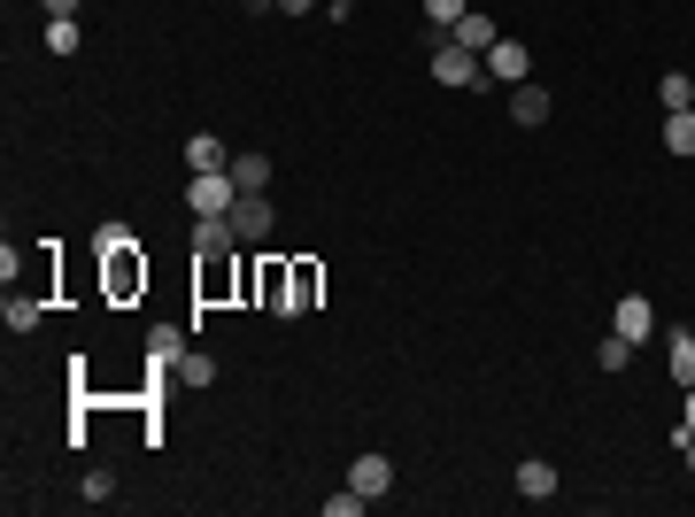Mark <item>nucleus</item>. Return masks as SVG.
<instances>
[{"mask_svg":"<svg viewBox=\"0 0 695 517\" xmlns=\"http://www.w3.org/2000/svg\"><path fill=\"white\" fill-rule=\"evenodd\" d=\"M510 124H526V132L549 124V94H541L534 77H526V85H510Z\"/></svg>","mask_w":695,"mask_h":517,"instance_id":"8","label":"nucleus"},{"mask_svg":"<svg viewBox=\"0 0 695 517\" xmlns=\"http://www.w3.org/2000/svg\"><path fill=\"white\" fill-rule=\"evenodd\" d=\"M232 232H240V247H264L271 239V201L264 194H240L232 201Z\"/></svg>","mask_w":695,"mask_h":517,"instance_id":"4","label":"nucleus"},{"mask_svg":"<svg viewBox=\"0 0 695 517\" xmlns=\"http://www.w3.org/2000/svg\"><path fill=\"white\" fill-rule=\"evenodd\" d=\"M232 186H240V194H264V186H271V162H264V155H232Z\"/></svg>","mask_w":695,"mask_h":517,"instance_id":"15","label":"nucleus"},{"mask_svg":"<svg viewBox=\"0 0 695 517\" xmlns=\"http://www.w3.org/2000/svg\"><path fill=\"white\" fill-rule=\"evenodd\" d=\"M186 170H232L224 139H217V132H194V139H186Z\"/></svg>","mask_w":695,"mask_h":517,"instance_id":"12","label":"nucleus"},{"mask_svg":"<svg viewBox=\"0 0 695 517\" xmlns=\"http://www.w3.org/2000/svg\"><path fill=\"white\" fill-rule=\"evenodd\" d=\"M425 70H432V85H456V94H472V85H487V62H479L472 47H456V39H449L441 24H432V62H425Z\"/></svg>","mask_w":695,"mask_h":517,"instance_id":"1","label":"nucleus"},{"mask_svg":"<svg viewBox=\"0 0 695 517\" xmlns=\"http://www.w3.org/2000/svg\"><path fill=\"white\" fill-rule=\"evenodd\" d=\"M32 324H39V301H16L9 294V332H32Z\"/></svg>","mask_w":695,"mask_h":517,"instance_id":"25","label":"nucleus"},{"mask_svg":"<svg viewBox=\"0 0 695 517\" xmlns=\"http://www.w3.org/2000/svg\"><path fill=\"white\" fill-rule=\"evenodd\" d=\"M232 247H240L232 217H202V224H194V255H202V263H209V255H232Z\"/></svg>","mask_w":695,"mask_h":517,"instance_id":"9","label":"nucleus"},{"mask_svg":"<svg viewBox=\"0 0 695 517\" xmlns=\"http://www.w3.org/2000/svg\"><path fill=\"white\" fill-rule=\"evenodd\" d=\"M47 47L54 54H77V16H47Z\"/></svg>","mask_w":695,"mask_h":517,"instance_id":"22","label":"nucleus"},{"mask_svg":"<svg viewBox=\"0 0 695 517\" xmlns=\"http://www.w3.org/2000/svg\"><path fill=\"white\" fill-rule=\"evenodd\" d=\"M472 16V0H425V24H441V32H456Z\"/></svg>","mask_w":695,"mask_h":517,"instance_id":"20","label":"nucleus"},{"mask_svg":"<svg viewBox=\"0 0 695 517\" xmlns=\"http://www.w3.org/2000/svg\"><path fill=\"white\" fill-rule=\"evenodd\" d=\"M240 186H232V170H194V186H186V209L194 217H232Z\"/></svg>","mask_w":695,"mask_h":517,"instance_id":"2","label":"nucleus"},{"mask_svg":"<svg viewBox=\"0 0 695 517\" xmlns=\"http://www.w3.org/2000/svg\"><path fill=\"white\" fill-rule=\"evenodd\" d=\"M317 301V263H294V294H286V317H302Z\"/></svg>","mask_w":695,"mask_h":517,"instance_id":"19","label":"nucleus"},{"mask_svg":"<svg viewBox=\"0 0 695 517\" xmlns=\"http://www.w3.org/2000/svg\"><path fill=\"white\" fill-rule=\"evenodd\" d=\"M611 332H619V340H634V348H642V340L657 332V309H649L642 294H626V301L611 309Z\"/></svg>","mask_w":695,"mask_h":517,"instance_id":"5","label":"nucleus"},{"mask_svg":"<svg viewBox=\"0 0 695 517\" xmlns=\"http://www.w3.org/2000/svg\"><path fill=\"white\" fill-rule=\"evenodd\" d=\"M371 509V494H356V487H348V494H325V517H364Z\"/></svg>","mask_w":695,"mask_h":517,"instance_id":"23","label":"nucleus"},{"mask_svg":"<svg viewBox=\"0 0 695 517\" xmlns=\"http://www.w3.org/2000/svg\"><path fill=\"white\" fill-rule=\"evenodd\" d=\"M147 286V263H139V247H124V255H109V294L117 301H132Z\"/></svg>","mask_w":695,"mask_h":517,"instance_id":"7","label":"nucleus"},{"mask_svg":"<svg viewBox=\"0 0 695 517\" xmlns=\"http://www.w3.org/2000/svg\"><path fill=\"white\" fill-rule=\"evenodd\" d=\"M348 487H356V494H371V502H379V494L394 487V464H387V456L371 448V456H356V464H348Z\"/></svg>","mask_w":695,"mask_h":517,"instance_id":"6","label":"nucleus"},{"mask_svg":"<svg viewBox=\"0 0 695 517\" xmlns=\"http://www.w3.org/2000/svg\"><path fill=\"white\" fill-rule=\"evenodd\" d=\"M449 39H456V47H472V54H487V47H495L502 32H495V16H479V9H472V16H464V24H456Z\"/></svg>","mask_w":695,"mask_h":517,"instance_id":"13","label":"nucleus"},{"mask_svg":"<svg viewBox=\"0 0 695 517\" xmlns=\"http://www.w3.org/2000/svg\"><path fill=\"white\" fill-rule=\"evenodd\" d=\"M271 9H279V16H309V9H317V0H271Z\"/></svg>","mask_w":695,"mask_h":517,"instance_id":"28","label":"nucleus"},{"mask_svg":"<svg viewBox=\"0 0 695 517\" xmlns=\"http://www.w3.org/2000/svg\"><path fill=\"white\" fill-rule=\"evenodd\" d=\"M325 9H332V16H348V9H356V0H325Z\"/></svg>","mask_w":695,"mask_h":517,"instance_id":"30","label":"nucleus"},{"mask_svg":"<svg viewBox=\"0 0 695 517\" xmlns=\"http://www.w3.org/2000/svg\"><path fill=\"white\" fill-rule=\"evenodd\" d=\"M517 494H526V502H557V464H517Z\"/></svg>","mask_w":695,"mask_h":517,"instance_id":"11","label":"nucleus"},{"mask_svg":"<svg viewBox=\"0 0 695 517\" xmlns=\"http://www.w3.org/2000/svg\"><path fill=\"white\" fill-rule=\"evenodd\" d=\"M657 101H664V109H695V77H687V70H664V77H657Z\"/></svg>","mask_w":695,"mask_h":517,"instance_id":"16","label":"nucleus"},{"mask_svg":"<svg viewBox=\"0 0 695 517\" xmlns=\"http://www.w3.org/2000/svg\"><path fill=\"white\" fill-rule=\"evenodd\" d=\"M479 62H487V77H495V85H526V77H534V54H526V39H495Z\"/></svg>","mask_w":695,"mask_h":517,"instance_id":"3","label":"nucleus"},{"mask_svg":"<svg viewBox=\"0 0 695 517\" xmlns=\"http://www.w3.org/2000/svg\"><path fill=\"white\" fill-rule=\"evenodd\" d=\"M664 155H695V109H664Z\"/></svg>","mask_w":695,"mask_h":517,"instance_id":"14","label":"nucleus"},{"mask_svg":"<svg viewBox=\"0 0 695 517\" xmlns=\"http://www.w3.org/2000/svg\"><path fill=\"white\" fill-rule=\"evenodd\" d=\"M94 247H101V255H124V247H139V239H132V224H101Z\"/></svg>","mask_w":695,"mask_h":517,"instance_id":"24","label":"nucleus"},{"mask_svg":"<svg viewBox=\"0 0 695 517\" xmlns=\"http://www.w3.org/2000/svg\"><path fill=\"white\" fill-rule=\"evenodd\" d=\"M680 394H687V409H680V448H687L695 441V386H680Z\"/></svg>","mask_w":695,"mask_h":517,"instance_id":"27","label":"nucleus"},{"mask_svg":"<svg viewBox=\"0 0 695 517\" xmlns=\"http://www.w3.org/2000/svg\"><path fill=\"white\" fill-rule=\"evenodd\" d=\"M664 356H672V379L695 386V332H672V340H664Z\"/></svg>","mask_w":695,"mask_h":517,"instance_id":"17","label":"nucleus"},{"mask_svg":"<svg viewBox=\"0 0 695 517\" xmlns=\"http://www.w3.org/2000/svg\"><path fill=\"white\" fill-rule=\"evenodd\" d=\"M179 356H186V332H179V324H155V332H147V371H170Z\"/></svg>","mask_w":695,"mask_h":517,"instance_id":"10","label":"nucleus"},{"mask_svg":"<svg viewBox=\"0 0 695 517\" xmlns=\"http://www.w3.org/2000/svg\"><path fill=\"white\" fill-rule=\"evenodd\" d=\"M85 502H117V479L109 471H85Z\"/></svg>","mask_w":695,"mask_h":517,"instance_id":"26","label":"nucleus"},{"mask_svg":"<svg viewBox=\"0 0 695 517\" xmlns=\"http://www.w3.org/2000/svg\"><path fill=\"white\" fill-rule=\"evenodd\" d=\"M170 371H179V386H209V379H217V364H209L202 348H186V356L170 364Z\"/></svg>","mask_w":695,"mask_h":517,"instance_id":"18","label":"nucleus"},{"mask_svg":"<svg viewBox=\"0 0 695 517\" xmlns=\"http://www.w3.org/2000/svg\"><path fill=\"white\" fill-rule=\"evenodd\" d=\"M39 9H47V16H77V0H39Z\"/></svg>","mask_w":695,"mask_h":517,"instance_id":"29","label":"nucleus"},{"mask_svg":"<svg viewBox=\"0 0 695 517\" xmlns=\"http://www.w3.org/2000/svg\"><path fill=\"white\" fill-rule=\"evenodd\" d=\"M687 471H695V441H687Z\"/></svg>","mask_w":695,"mask_h":517,"instance_id":"31","label":"nucleus"},{"mask_svg":"<svg viewBox=\"0 0 695 517\" xmlns=\"http://www.w3.org/2000/svg\"><path fill=\"white\" fill-rule=\"evenodd\" d=\"M595 364H602V371H626V364H634V340H619V332H611V340L595 348Z\"/></svg>","mask_w":695,"mask_h":517,"instance_id":"21","label":"nucleus"}]
</instances>
